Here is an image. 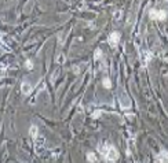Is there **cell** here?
I'll use <instances>...</instances> for the list:
<instances>
[{"instance_id":"4","label":"cell","mask_w":168,"mask_h":163,"mask_svg":"<svg viewBox=\"0 0 168 163\" xmlns=\"http://www.w3.org/2000/svg\"><path fill=\"white\" fill-rule=\"evenodd\" d=\"M156 163H168V151H161L156 156Z\"/></svg>"},{"instance_id":"10","label":"cell","mask_w":168,"mask_h":163,"mask_svg":"<svg viewBox=\"0 0 168 163\" xmlns=\"http://www.w3.org/2000/svg\"><path fill=\"white\" fill-rule=\"evenodd\" d=\"M26 67H28V68L32 67V62H31V60H28V62H26Z\"/></svg>"},{"instance_id":"6","label":"cell","mask_w":168,"mask_h":163,"mask_svg":"<svg viewBox=\"0 0 168 163\" xmlns=\"http://www.w3.org/2000/svg\"><path fill=\"white\" fill-rule=\"evenodd\" d=\"M37 131H39V129H37L36 125L31 126V129H29V134H31L32 138H36V137H37Z\"/></svg>"},{"instance_id":"9","label":"cell","mask_w":168,"mask_h":163,"mask_svg":"<svg viewBox=\"0 0 168 163\" xmlns=\"http://www.w3.org/2000/svg\"><path fill=\"white\" fill-rule=\"evenodd\" d=\"M102 84H103V86H105V88H110V81H109V78H103V82H102Z\"/></svg>"},{"instance_id":"8","label":"cell","mask_w":168,"mask_h":163,"mask_svg":"<svg viewBox=\"0 0 168 163\" xmlns=\"http://www.w3.org/2000/svg\"><path fill=\"white\" fill-rule=\"evenodd\" d=\"M102 55H103V53H102V51H101L99 48H98V49H95V52H94V58L95 59H101V58H102Z\"/></svg>"},{"instance_id":"5","label":"cell","mask_w":168,"mask_h":163,"mask_svg":"<svg viewBox=\"0 0 168 163\" xmlns=\"http://www.w3.org/2000/svg\"><path fill=\"white\" fill-rule=\"evenodd\" d=\"M21 89H22V92H24L25 95H28V93L32 90V86H31V84H29V82H22Z\"/></svg>"},{"instance_id":"3","label":"cell","mask_w":168,"mask_h":163,"mask_svg":"<svg viewBox=\"0 0 168 163\" xmlns=\"http://www.w3.org/2000/svg\"><path fill=\"white\" fill-rule=\"evenodd\" d=\"M120 41V33L119 32H112L109 38H108V42H109V45L112 48H116L117 47V44Z\"/></svg>"},{"instance_id":"2","label":"cell","mask_w":168,"mask_h":163,"mask_svg":"<svg viewBox=\"0 0 168 163\" xmlns=\"http://www.w3.org/2000/svg\"><path fill=\"white\" fill-rule=\"evenodd\" d=\"M149 16H150V19H154V21H164L165 18H167V12L164 10H152L149 11Z\"/></svg>"},{"instance_id":"7","label":"cell","mask_w":168,"mask_h":163,"mask_svg":"<svg viewBox=\"0 0 168 163\" xmlns=\"http://www.w3.org/2000/svg\"><path fill=\"white\" fill-rule=\"evenodd\" d=\"M87 159H88V162H91V163L96 162V158H95V153L94 152H88V153H87Z\"/></svg>"},{"instance_id":"1","label":"cell","mask_w":168,"mask_h":163,"mask_svg":"<svg viewBox=\"0 0 168 163\" xmlns=\"http://www.w3.org/2000/svg\"><path fill=\"white\" fill-rule=\"evenodd\" d=\"M98 151L101 152V155L103 156V159H105L108 163H115V162H117V159H119V151H117L112 144L105 142L102 147H98Z\"/></svg>"}]
</instances>
